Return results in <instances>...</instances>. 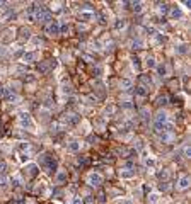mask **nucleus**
I'll list each match as a JSON object with an SVG mask.
<instances>
[{
	"label": "nucleus",
	"mask_w": 191,
	"mask_h": 204,
	"mask_svg": "<svg viewBox=\"0 0 191 204\" xmlns=\"http://www.w3.org/2000/svg\"><path fill=\"white\" fill-rule=\"evenodd\" d=\"M38 162H39V165H41V167L44 168L46 172H51V170H55V167H56L55 158L51 157V155H48V153H43V155H39Z\"/></svg>",
	"instance_id": "1"
},
{
	"label": "nucleus",
	"mask_w": 191,
	"mask_h": 204,
	"mask_svg": "<svg viewBox=\"0 0 191 204\" xmlns=\"http://www.w3.org/2000/svg\"><path fill=\"white\" fill-rule=\"evenodd\" d=\"M19 124L22 126V128H26V129L32 131L34 129V123H32L31 116L27 114V112H22L21 116H19Z\"/></svg>",
	"instance_id": "2"
},
{
	"label": "nucleus",
	"mask_w": 191,
	"mask_h": 204,
	"mask_svg": "<svg viewBox=\"0 0 191 204\" xmlns=\"http://www.w3.org/2000/svg\"><path fill=\"white\" fill-rule=\"evenodd\" d=\"M62 121H63L67 126H75L80 123V116L75 114V112H68V114H65L63 117H62Z\"/></svg>",
	"instance_id": "3"
},
{
	"label": "nucleus",
	"mask_w": 191,
	"mask_h": 204,
	"mask_svg": "<svg viewBox=\"0 0 191 204\" xmlns=\"http://www.w3.org/2000/svg\"><path fill=\"white\" fill-rule=\"evenodd\" d=\"M87 184H89V185H92V187H97V185H101L102 184V177L101 175H99V173H89V175H87Z\"/></svg>",
	"instance_id": "4"
},
{
	"label": "nucleus",
	"mask_w": 191,
	"mask_h": 204,
	"mask_svg": "<svg viewBox=\"0 0 191 204\" xmlns=\"http://www.w3.org/2000/svg\"><path fill=\"white\" fill-rule=\"evenodd\" d=\"M46 32L50 34V36H58V34H60V22L53 21L50 26L46 27Z\"/></svg>",
	"instance_id": "5"
},
{
	"label": "nucleus",
	"mask_w": 191,
	"mask_h": 204,
	"mask_svg": "<svg viewBox=\"0 0 191 204\" xmlns=\"http://www.w3.org/2000/svg\"><path fill=\"white\" fill-rule=\"evenodd\" d=\"M94 12H90V10H80L79 14V19L80 21H84V22H90V21H94Z\"/></svg>",
	"instance_id": "6"
},
{
	"label": "nucleus",
	"mask_w": 191,
	"mask_h": 204,
	"mask_svg": "<svg viewBox=\"0 0 191 204\" xmlns=\"http://www.w3.org/2000/svg\"><path fill=\"white\" fill-rule=\"evenodd\" d=\"M38 58H39V53L31 51V53H24V56H22V60H24L26 63H32V61H36Z\"/></svg>",
	"instance_id": "7"
},
{
	"label": "nucleus",
	"mask_w": 191,
	"mask_h": 204,
	"mask_svg": "<svg viewBox=\"0 0 191 204\" xmlns=\"http://www.w3.org/2000/svg\"><path fill=\"white\" fill-rule=\"evenodd\" d=\"M165 123H167V114L164 111H159L155 116V124H165Z\"/></svg>",
	"instance_id": "8"
},
{
	"label": "nucleus",
	"mask_w": 191,
	"mask_h": 204,
	"mask_svg": "<svg viewBox=\"0 0 191 204\" xmlns=\"http://www.w3.org/2000/svg\"><path fill=\"white\" fill-rule=\"evenodd\" d=\"M120 87H121L123 90H130L133 87V82L130 78H121L120 80Z\"/></svg>",
	"instance_id": "9"
},
{
	"label": "nucleus",
	"mask_w": 191,
	"mask_h": 204,
	"mask_svg": "<svg viewBox=\"0 0 191 204\" xmlns=\"http://www.w3.org/2000/svg\"><path fill=\"white\" fill-rule=\"evenodd\" d=\"M80 150V143L79 141H70L68 145H67V152H79Z\"/></svg>",
	"instance_id": "10"
},
{
	"label": "nucleus",
	"mask_w": 191,
	"mask_h": 204,
	"mask_svg": "<svg viewBox=\"0 0 191 204\" xmlns=\"http://www.w3.org/2000/svg\"><path fill=\"white\" fill-rule=\"evenodd\" d=\"M26 170H27V175H29V177H34V175L38 173V167L34 165V163H29V165L26 167Z\"/></svg>",
	"instance_id": "11"
},
{
	"label": "nucleus",
	"mask_w": 191,
	"mask_h": 204,
	"mask_svg": "<svg viewBox=\"0 0 191 204\" xmlns=\"http://www.w3.org/2000/svg\"><path fill=\"white\" fill-rule=\"evenodd\" d=\"M19 32H21V34H19V37H21L22 41H24V39L27 41V39L31 37V31H29V29H26V27H22V29H21Z\"/></svg>",
	"instance_id": "12"
},
{
	"label": "nucleus",
	"mask_w": 191,
	"mask_h": 204,
	"mask_svg": "<svg viewBox=\"0 0 191 204\" xmlns=\"http://www.w3.org/2000/svg\"><path fill=\"white\" fill-rule=\"evenodd\" d=\"M135 94H137V95H140V97H145V95L149 94V90L145 89L143 85H138L137 89H135Z\"/></svg>",
	"instance_id": "13"
},
{
	"label": "nucleus",
	"mask_w": 191,
	"mask_h": 204,
	"mask_svg": "<svg viewBox=\"0 0 191 204\" xmlns=\"http://www.w3.org/2000/svg\"><path fill=\"white\" fill-rule=\"evenodd\" d=\"M174 140V135H171V133H162V136H160V141L162 143H169Z\"/></svg>",
	"instance_id": "14"
},
{
	"label": "nucleus",
	"mask_w": 191,
	"mask_h": 204,
	"mask_svg": "<svg viewBox=\"0 0 191 204\" xmlns=\"http://www.w3.org/2000/svg\"><path fill=\"white\" fill-rule=\"evenodd\" d=\"M120 175H121L123 179H130V177H133V172L130 170V168H121V172H120Z\"/></svg>",
	"instance_id": "15"
},
{
	"label": "nucleus",
	"mask_w": 191,
	"mask_h": 204,
	"mask_svg": "<svg viewBox=\"0 0 191 204\" xmlns=\"http://www.w3.org/2000/svg\"><path fill=\"white\" fill-rule=\"evenodd\" d=\"M125 26H126V21H125V19H118V21L114 22V29H118V31H120V29H125Z\"/></svg>",
	"instance_id": "16"
},
{
	"label": "nucleus",
	"mask_w": 191,
	"mask_h": 204,
	"mask_svg": "<svg viewBox=\"0 0 191 204\" xmlns=\"http://www.w3.org/2000/svg\"><path fill=\"white\" fill-rule=\"evenodd\" d=\"M189 185V179L188 177H181V180H179V189H186Z\"/></svg>",
	"instance_id": "17"
},
{
	"label": "nucleus",
	"mask_w": 191,
	"mask_h": 204,
	"mask_svg": "<svg viewBox=\"0 0 191 204\" xmlns=\"http://www.w3.org/2000/svg\"><path fill=\"white\" fill-rule=\"evenodd\" d=\"M11 92H12V90L9 89V87H0V97H7Z\"/></svg>",
	"instance_id": "18"
},
{
	"label": "nucleus",
	"mask_w": 191,
	"mask_h": 204,
	"mask_svg": "<svg viewBox=\"0 0 191 204\" xmlns=\"http://www.w3.org/2000/svg\"><path fill=\"white\" fill-rule=\"evenodd\" d=\"M65 179H67V172H63V170H62V172L56 173V180H58V182H63Z\"/></svg>",
	"instance_id": "19"
},
{
	"label": "nucleus",
	"mask_w": 191,
	"mask_h": 204,
	"mask_svg": "<svg viewBox=\"0 0 191 204\" xmlns=\"http://www.w3.org/2000/svg\"><path fill=\"white\" fill-rule=\"evenodd\" d=\"M132 7H133V10L135 12H142V2H133Z\"/></svg>",
	"instance_id": "20"
},
{
	"label": "nucleus",
	"mask_w": 191,
	"mask_h": 204,
	"mask_svg": "<svg viewBox=\"0 0 191 204\" xmlns=\"http://www.w3.org/2000/svg\"><path fill=\"white\" fill-rule=\"evenodd\" d=\"M167 10H169V9H167V5H165V4H162V5L157 9V12H159V14H162V16H165V14H167Z\"/></svg>",
	"instance_id": "21"
},
{
	"label": "nucleus",
	"mask_w": 191,
	"mask_h": 204,
	"mask_svg": "<svg viewBox=\"0 0 191 204\" xmlns=\"http://www.w3.org/2000/svg\"><path fill=\"white\" fill-rule=\"evenodd\" d=\"M145 63H147V67H149V68H154L155 67V61H154V58H152V56H147Z\"/></svg>",
	"instance_id": "22"
},
{
	"label": "nucleus",
	"mask_w": 191,
	"mask_h": 204,
	"mask_svg": "<svg viewBox=\"0 0 191 204\" xmlns=\"http://www.w3.org/2000/svg\"><path fill=\"white\" fill-rule=\"evenodd\" d=\"M142 46H143V41H142V39H137V41H133V48H135V49H140Z\"/></svg>",
	"instance_id": "23"
},
{
	"label": "nucleus",
	"mask_w": 191,
	"mask_h": 204,
	"mask_svg": "<svg viewBox=\"0 0 191 204\" xmlns=\"http://www.w3.org/2000/svg\"><path fill=\"white\" fill-rule=\"evenodd\" d=\"M157 199H159V196H157V194L149 196V204H155V203H157Z\"/></svg>",
	"instance_id": "24"
},
{
	"label": "nucleus",
	"mask_w": 191,
	"mask_h": 204,
	"mask_svg": "<svg viewBox=\"0 0 191 204\" xmlns=\"http://www.w3.org/2000/svg\"><path fill=\"white\" fill-rule=\"evenodd\" d=\"M157 72H159L160 77H164V75H165V67H164V65H159V67H157Z\"/></svg>",
	"instance_id": "25"
},
{
	"label": "nucleus",
	"mask_w": 191,
	"mask_h": 204,
	"mask_svg": "<svg viewBox=\"0 0 191 204\" xmlns=\"http://www.w3.org/2000/svg\"><path fill=\"white\" fill-rule=\"evenodd\" d=\"M171 17H181V10L179 9H172L171 10Z\"/></svg>",
	"instance_id": "26"
},
{
	"label": "nucleus",
	"mask_w": 191,
	"mask_h": 204,
	"mask_svg": "<svg viewBox=\"0 0 191 204\" xmlns=\"http://www.w3.org/2000/svg\"><path fill=\"white\" fill-rule=\"evenodd\" d=\"M157 177H159V179H164V180H165V179L169 177V173L165 172V170H162V172H159V173H157Z\"/></svg>",
	"instance_id": "27"
},
{
	"label": "nucleus",
	"mask_w": 191,
	"mask_h": 204,
	"mask_svg": "<svg viewBox=\"0 0 191 204\" xmlns=\"http://www.w3.org/2000/svg\"><path fill=\"white\" fill-rule=\"evenodd\" d=\"M19 150H22V152H27V150H29V143H21V145H19Z\"/></svg>",
	"instance_id": "28"
},
{
	"label": "nucleus",
	"mask_w": 191,
	"mask_h": 204,
	"mask_svg": "<svg viewBox=\"0 0 191 204\" xmlns=\"http://www.w3.org/2000/svg\"><path fill=\"white\" fill-rule=\"evenodd\" d=\"M5 172H7V163L0 162V173H5Z\"/></svg>",
	"instance_id": "29"
},
{
	"label": "nucleus",
	"mask_w": 191,
	"mask_h": 204,
	"mask_svg": "<svg viewBox=\"0 0 191 204\" xmlns=\"http://www.w3.org/2000/svg\"><path fill=\"white\" fill-rule=\"evenodd\" d=\"M157 104H159V105L167 104V97H164V95H162V97H159V100H157Z\"/></svg>",
	"instance_id": "30"
},
{
	"label": "nucleus",
	"mask_w": 191,
	"mask_h": 204,
	"mask_svg": "<svg viewBox=\"0 0 191 204\" xmlns=\"http://www.w3.org/2000/svg\"><path fill=\"white\" fill-rule=\"evenodd\" d=\"M142 117H143V119H149V117H150V112H149L147 109H142Z\"/></svg>",
	"instance_id": "31"
},
{
	"label": "nucleus",
	"mask_w": 191,
	"mask_h": 204,
	"mask_svg": "<svg viewBox=\"0 0 191 204\" xmlns=\"http://www.w3.org/2000/svg\"><path fill=\"white\" fill-rule=\"evenodd\" d=\"M5 184H7V177L4 173H0V185H5Z\"/></svg>",
	"instance_id": "32"
},
{
	"label": "nucleus",
	"mask_w": 191,
	"mask_h": 204,
	"mask_svg": "<svg viewBox=\"0 0 191 204\" xmlns=\"http://www.w3.org/2000/svg\"><path fill=\"white\" fill-rule=\"evenodd\" d=\"M94 73H96V77H101V73H102L101 67H96V68H94Z\"/></svg>",
	"instance_id": "33"
},
{
	"label": "nucleus",
	"mask_w": 191,
	"mask_h": 204,
	"mask_svg": "<svg viewBox=\"0 0 191 204\" xmlns=\"http://www.w3.org/2000/svg\"><path fill=\"white\" fill-rule=\"evenodd\" d=\"M177 53H181V55H183V53H186V44H181V46L177 48Z\"/></svg>",
	"instance_id": "34"
},
{
	"label": "nucleus",
	"mask_w": 191,
	"mask_h": 204,
	"mask_svg": "<svg viewBox=\"0 0 191 204\" xmlns=\"http://www.w3.org/2000/svg\"><path fill=\"white\" fill-rule=\"evenodd\" d=\"M32 43H34V44H43L44 41H43L41 37H34V39H32Z\"/></svg>",
	"instance_id": "35"
},
{
	"label": "nucleus",
	"mask_w": 191,
	"mask_h": 204,
	"mask_svg": "<svg viewBox=\"0 0 191 204\" xmlns=\"http://www.w3.org/2000/svg\"><path fill=\"white\" fill-rule=\"evenodd\" d=\"M123 107H125V109H132L133 104H132V102H125V104H123Z\"/></svg>",
	"instance_id": "36"
},
{
	"label": "nucleus",
	"mask_w": 191,
	"mask_h": 204,
	"mask_svg": "<svg viewBox=\"0 0 191 204\" xmlns=\"http://www.w3.org/2000/svg\"><path fill=\"white\" fill-rule=\"evenodd\" d=\"M12 204H26V201H24V199H16Z\"/></svg>",
	"instance_id": "37"
},
{
	"label": "nucleus",
	"mask_w": 191,
	"mask_h": 204,
	"mask_svg": "<svg viewBox=\"0 0 191 204\" xmlns=\"http://www.w3.org/2000/svg\"><path fill=\"white\" fill-rule=\"evenodd\" d=\"M99 22H102V24L106 22V16H104V14H101V16H99Z\"/></svg>",
	"instance_id": "38"
},
{
	"label": "nucleus",
	"mask_w": 191,
	"mask_h": 204,
	"mask_svg": "<svg viewBox=\"0 0 191 204\" xmlns=\"http://www.w3.org/2000/svg\"><path fill=\"white\" fill-rule=\"evenodd\" d=\"M70 204H82V201H80L79 197H75V199H74V201H72Z\"/></svg>",
	"instance_id": "39"
},
{
	"label": "nucleus",
	"mask_w": 191,
	"mask_h": 204,
	"mask_svg": "<svg viewBox=\"0 0 191 204\" xmlns=\"http://www.w3.org/2000/svg\"><path fill=\"white\" fill-rule=\"evenodd\" d=\"M24 70H26L24 67H16L14 68V72H24Z\"/></svg>",
	"instance_id": "40"
},
{
	"label": "nucleus",
	"mask_w": 191,
	"mask_h": 204,
	"mask_svg": "<svg viewBox=\"0 0 191 204\" xmlns=\"http://www.w3.org/2000/svg\"><path fill=\"white\" fill-rule=\"evenodd\" d=\"M169 187V185H167V182H164V184H160V191H165V189Z\"/></svg>",
	"instance_id": "41"
},
{
	"label": "nucleus",
	"mask_w": 191,
	"mask_h": 204,
	"mask_svg": "<svg viewBox=\"0 0 191 204\" xmlns=\"http://www.w3.org/2000/svg\"><path fill=\"white\" fill-rule=\"evenodd\" d=\"M184 155H186V157H189V155H191V150H189L188 146L184 148Z\"/></svg>",
	"instance_id": "42"
}]
</instances>
